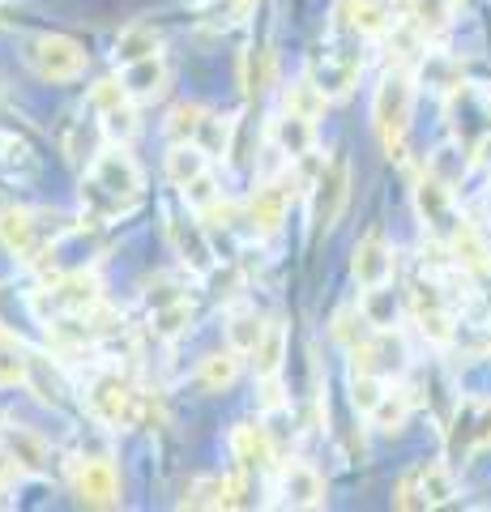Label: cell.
Instances as JSON below:
<instances>
[{
    "instance_id": "obj_1",
    "label": "cell",
    "mask_w": 491,
    "mask_h": 512,
    "mask_svg": "<svg viewBox=\"0 0 491 512\" xmlns=\"http://www.w3.org/2000/svg\"><path fill=\"white\" fill-rule=\"evenodd\" d=\"M137 197H141V167L133 163L129 150L112 141V146H107V150L90 163L82 201H90L94 214L112 218V214H124L129 205H137Z\"/></svg>"
},
{
    "instance_id": "obj_2",
    "label": "cell",
    "mask_w": 491,
    "mask_h": 512,
    "mask_svg": "<svg viewBox=\"0 0 491 512\" xmlns=\"http://www.w3.org/2000/svg\"><path fill=\"white\" fill-rule=\"evenodd\" d=\"M410 111H415V77L406 69H389L372 94V133L389 158L402 150L410 133Z\"/></svg>"
},
{
    "instance_id": "obj_3",
    "label": "cell",
    "mask_w": 491,
    "mask_h": 512,
    "mask_svg": "<svg viewBox=\"0 0 491 512\" xmlns=\"http://www.w3.org/2000/svg\"><path fill=\"white\" fill-rule=\"evenodd\" d=\"M90 414L99 419L103 427H112V431H129L137 427L141 419H146V397H141L129 380H124L120 372H107L90 384Z\"/></svg>"
},
{
    "instance_id": "obj_4",
    "label": "cell",
    "mask_w": 491,
    "mask_h": 512,
    "mask_svg": "<svg viewBox=\"0 0 491 512\" xmlns=\"http://www.w3.org/2000/svg\"><path fill=\"white\" fill-rule=\"evenodd\" d=\"M346 201H351V158L329 154L312 180V227L334 231L346 214Z\"/></svg>"
},
{
    "instance_id": "obj_5",
    "label": "cell",
    "mask_w": 491,
    "mask_h": 512,
    "mask_svg": "<svg viewBox=\"0 0 491 512\" xmlns=\"http://www.w3.org/2000/svg\"><path fill=\"white\" fill-rule=\"evenodd\" d=\"M26 60L43 82H77V77L86 73L82 43L69 35H35L26 43Z\"/></svg>"
},
{
    "instance_id": "obj_6",
    "label": "cell",
    "mask_w": 491,
    "mask_h": 512,
    "mask_svg": "<svg viewBox=\"0 0 491 512\" xmlns=\"http://www.w3.org/2000/svg\"><path fill=\"white\" fill-rule=\"evenodd\" d=\"M103 303V286L94 274H86V269H69V274H60L56 282H47L35 308L43 316H69V312H90Z\"/></svg>"
},
{
    "instance_id": "obj_7",
    "label": "cell",
    "mask_w": 491,
    "mask_h": 512,
    "mask_svg": "<svg viewBox=\"0 0 491 512\" xmlns=\"http://www.w3.org/2000/svg\"><path fill=\"white\" fill-rule=\"evenodd\" d=\"M415 210L423 218V227L427 235H436V239H453V231L462 227V214H457V201H453V184H445L436 171H423L419 175V184H415Z\"/></svg>"
},
{
    "instance_id": "obj_8",
    "label": "cell",
    "mask_w": 491,
    "mask_h": 512,
    "mask_svg": "<svg viewBox=\"0 0 491 512\" xmlns=\"http://www.w3.org/2000/svg\"><path fill=\"white\" fill-rule=\"evenodd\" d=\"M295 201V171H274L252 188L248 197V222L257 235H274L282 222H287V210Z\"/></svg>"
},
{
    "instance_id": "obj_9",
    "label": "cell",
    "mask_w": 491,
    "mask_h": 512,
    "mask_svg": "<svg viewBox=\"0 0 491 512\" xmlns=\"http://www.w3.org/2000/svg\"><path fill=\"white\" fill-rule=\"evenodd\" d=\"M359 69H363V56L351 52V47H329V52L308 56V77L325 99H346L359 82Z\"/></svg>"
},
{
    "instance_id": "obj_10",
    "label": "cell",
    "mask_w": 491,
    "mask_h": 512,
    "mask_svg": "<svg viewBox=\"0 0 491 512\" xmlns=\"http://www.w3.org/2000/svg\"><path fill=\"white\" fill-rule=\"evenodd\" d=\"M393 269H398V256H393L389 235L372 227L351 252V278L359 282V291H376V286L393 282Z\"/></svg>"
},
{
    "instance_id": "obj_11",
    "label": "cell",
    "mask_w": 491,
    "mask_h": 512,
    "mask_svg": "<svg viewBox=\"0 0 491 512\" xmlns=\"http://www.w3.org/2000/svg\"><path fill=\"white\" fill-rule=\"evenodd\" d=\"M60 231H47L43 218L35 210H5L0 214V244L22 261H39V256L52 252V239Z\"/></svg>"
},
{
    "instance_id": "obj_12",
    "label": "cell",
    "mask_w": 491,
    "mask_h": 512,
    "mask_svg": "<svg viewBox=\"0 0 491 512\" xmlns=\"http://www.w3.org/2000/svg\"><path fill=\"white\" fill-rule=\"evenodd\" d=\"M73 491L86 508H120V474L107 457H77Z\"/></svg>"
},
{
    "instance_id": "obj_13",
    "label": "cell",
    "mask_w": 491,
    "mask_h": 512,
    "mask_svg": "<svg viewBox=\"0 0 491 512\" xmlns=\"http://www.w3.org/2000/svg\"><path fill=\"white\" fill-rule=\"evenodd\" d=\"M410 312H415V325L427 342L436 346H449L453 333H457V316L453 308L445 303L436 282H415V291H410Z\"/></svg>"
},
{
    "instance_id": "obj_14",
    "label": "cell",
    "mask_w": 491,
    "mask_h": 512,
    "mask_svg": "<svg viewBox=\"0 0 491 512\" xmlns=\"http://www.w3.org/2000/svg\"><path fill=\"white\" fill-rule=\"evenodd\" d=\"M334 18H338L334 30L359 35V39H380V35H389L393 22H398L389 9V0H342Z\"/></svg>"
},
{
    "instance_id": "obj_15",
    "label": "cell",
    "mask_w": 491,
    "mask_h": 512,
    "mask_svg": "<svg viewBox=\"0 0 491 512\" xmlns=\"http://www.w3.org/2000/svg\"><path fill=\"white\" fill-rule=\"evenodd\" d=\"M329 500L325 495V478L316 474L304 461H287L278 470V504L287 508H321Z\"/></svg>"
},
{
    "instance_id": "obj_16",
    "label": "cell",
    "mask_w": 491,
    "mask_h": 512,
    "mask_svg": "<svg viewBox=\"0 0 491 512\" xmlns=\"http://www.w3.org/2000/svg\"><path fill=\"white\" fill-rule=\"evenodd\" d=\"M231 457L244 474H265V470H274V440H269V431L261 423H235Z\"/></svg>"
},
{
    "instance_id": "obj_17",
    "label": "cell",
    "mask_w": 491,
    "mask_h": 512,
    "mask_svg": "<svg viewBox=\"0 0 491 512\" xmlns=\"http://www.w3.org/2000/svg\"><path fill=\"white\" fill-rule=\"evenodd\" d=\"M167 60L163 56H141V60H133V64H124V73H120V82H124V90H129V99L133 103H146V99H154V94H163L167 90Z\"/></svg>"
},
{
    "instance_id": "obj_18",
    "label": "cell",
    "mask_w": 491,
    "mask_h": 512,
    "mask_svg": "<svg viewBox=\"0 0 491 512\" xmlns=\"http://www.w3.org/2000/svg\"><path fill=\"white\" fill-rule=\"evenodd\" d=\"M167 235H171V244H176L180 261L193 269V274H210V269H214V256H210V244H205V235H201L197 222H188V218H167Z\"/></svg>"
},
{
    "instance_id": "obj_19",
    "label": "cell",
    "mask_w": 491,
    "mask_h": 512,
    "mask_svg": "<svg viewBox=\"0 0 491 512\" xmlns=\"http://www.w3.org/2000/svg\"><path fill=\"white\" fill-rule=\"evenodd\" d=\"M453 448H462V457L474 448H491V402H466L457 414Z\"/></svg>"
},
{
    "instance_id": "obj_20",
    "label": "cell",
    "mask_w": 491,
    "mask_h": 512,
    "mask_svg": "<svg viewBox=\"0 0 491 512\" xmlns=\"http://www.w3.org/2000/svg\"><path fill=\"white\" fill-rule=\"evenodd\" d=\"M167 180L176 184V188H188L197 180V175L210 171V154H205L197 141H171V150H167Z\"/></svg>"
},
{
    "instance_id": "obj_21",
    "label": "cell",
    "mask_w": 491,
    "mask_h": 512,
    "mask_svg": "<svg viewBox=\"0 0 491 512\" xmlns=\"http://www.w3.org/2000/svg\"><path fill=\"white\" fill-rule=\"evenodd\" d=\"M282 363H287V329L278 320H269L261 342L252 346V372H257V380H269V376H282Z\"/></svg>"
},
{
    "instance_id": "obj_22",
    "label": "cell",
    "mask_w": 491,
    "mask_h": 512,
    "mask_svg": "<svg viewBox=\"0 0 491 512\" xmlns=\"http://www.w3.org/2000/svg\"><path fill=\"white\" fill-rule=\"evenodd\" d=\"M274 141H278V154L287 158V163H299L304 154H312V120L295 116V111H282L278 124H274Z\"/></svg>"
},
{
    "instance_id": "obj_23",
    "label": "cell",
    "mask_w": 491,
    "mask_h": 512,
    "mask_svg": "<svg viewBox=\"0 0 491 512\" xmlns=\"http://www.w3.org/2000/svg\"><path fill=\"white\" fill-rule=\"evenodd\" d=\"M240 350H214V355H205L201 367H197V384L201 389H210V393H223L235 384V376H240Z\"/></svg>"
},
{
    "instance_id": "obj_24",
    "label": "cell",
    "mask_w": 491,
    "mask_h": 512,
    "mask_svg": "<svg viewBox=\"0 0 491 512\" xmlns=\"http://www.w3.org/2000/svg\"><path fill=\"white\" fill-rule=\"evenodd\" d=\"M0 444L9 448L13 457H18V466L26 474H39L47 466V444L39 431H30V427H5V436H0Z\"/></svg>"
},
{
    "instance_id": "obj_25",
    "label": "cell",
    "mask_w": 491,
    "mask_h": 512,
    "mask_svg": "<svg viewBox=\"0 0 491 512\" xmlns=\"http://www.w3.org/2000/svg\"><path fill=\"white\" fill-rule=\"evenodd\" d=\"M30 355L22 338H13L9 329H0V389H13V384H26L30 376Z\"/></svg>"
},
{
    "instance_id": "obj_26",
    "label": "cell",
    "mask_w": 491,
    "mask_h": 512,
    "mask_svg": "<svg viewBox=\"0 0 491 512\" xmlns=\"http://www.w3.org/2000/svg\"><path fill=\"white\" fill-rule=\"evenodd\" d=\"M419 487H423V504L427 508H445L457 500V478L445 461H432V466H419Z\"/></svg>"
},
{
    "instance_id": "obj_27",
    "label": "cell",
    "mask_w": 491,
    "mask_h": 512,
    "mask_svg": "<svg viewBox=\"0 0 491 512\" xmlns=\"http://www.w3.org/2000/svg\"><path fill=\"white\" fill-rule=\"evenodd\" d=\"M368 419H372V427L380 431V436H398V431L406 427V419H410V397L402 389H385V397L376 402V410L368 414Z\"/></svg>"
},
{
    "instance_id": "obj_28",
    "label": "cell",
    "mask_w": 491,
    "mask_h": 512,
    "mask_svg": "<svg viewBox=\"0 0 491 512\" xmlns=\"http://www.w3.org/2000/svg\"><path fill=\"white\" fill-rule=\"evenodd\" d=\"M261 333H265V325H261L257 312H252V308H231V316H227V346L231 350L252 355V346L261 342Z\"/></svg>"
},
{
    "instance_id": "obj_29",
    "label": "cell",
    "mask_w": 491,
    "mask_h": 512,
    "mask_svg": "<svg viewBox=\"0 0 491 512\" xmlns=\"http://www.w3.org/2000/svg\"><path fill=\"white\" fill-rule=\"evenodd\" d=\"M26 389L39 397L43 406H60V393H65V384H60L56 367L47 355H30V376H26Z\"/></svg>"
},
{
    "instance_id": "obj_30",
    "label": "cell",
    "mask_w": 491,
    "mask_h": 512,
    "mask_svg": "<svg viewBox=\"0 0 491 512\" xmlns=\"http://www.w3.org/2000/svg\"><path fill=\"white\" fill-rule=\"evenodd\" d=\"M385 376H376V372H363V367H351V406L359 414H372L376 402L385 397Z\"/></svg>"
},
{
    "instance_id": "obj_31",
    "label": "cell",
    "mask_w": 491,
    "mask_h": 512,
    "mask_svg": "<svg viewBox=\"0 0 491 512\" xmlns=\"http://www.w3.org/2000/svg\"><path fill=\"white\" fill-rule=\"evenodd\" d=\"M325 107H329V99H325L321 90H316V82H312L308 73L299 77L295 86H287V111H295V116H308V120L316 124V116H321Z\"/></svg>"
},
{
    "instance_id": "obj_32",
    "label": "cell",
    "mask_w": 491,
    "mask_h": 512,
    "mask_svg": "<svg viewBox=\"0 0 491 512\" xmlns=\"http://www.w3.org/2000/svg\"><path fill=\"white\" fill-rule=\"evenodd\" d=\"M188 325H193V303H188L184 295L167 299L163 308H154V333H163V338H180Z\"/></svg>"
},
{
    "instance_id": "obj_33",
    "label": "cell",
    "mask_w": 491,
    "mask_h": 512,
    "mask_svg": "<svg viewBox=\"0 0 491 512\" xmlns=\"http://www.w3.org/2000/svg\"><path fill=\"white\" fill-rule=\"evenodd\" d=\"M197 146L210 154V158H227L231 154V124L218 120L214 111H205V120L197 128Z\"/></svg>"
},
{
    "instance_id": "obj_34",
    "label": "cell",
    "mask_w": 491,
    "mask_h": 512,
    "mask_svg": "<svg viewBox=\"0 0 491 512\" xmlns=\"http://www.w3.org/2000/svg\"><path fill=\"white\" fill-rule=\"evenodd\" d=\"M154 52H158V35H154V30L133 26V30H124V35L116 39V60L120 64H133V60L154 56Z\"/></svg>"
},
{
    "instance_id": "obj_35",
    "label": "cell",
    "mask_w": 491,
    "mask_h": 512,
    "mask_svg": "<svg viewBox=\"0 0 491 512\" xmlns=\"http://www.w3.org/2000/svg\"><path fill=\"white\" fill-rule=\"evenodd\" d=\"M201 120H205V107H197V103H180V107H171L167 137H171V141H197Z\"/></svg>"
},
{
    "instance_id": "obj_36",
    "label": "cell",
    "mask_w": 491,
    "mask_h": 512,
    "mask_svg": "<svg viewBox=\"0 0 491 512\" xmlns=\"http://www.w3.org/2000/svg\"><path fill=\"white\" fill-rule=\"evenodd\" d=\"M103 116V133L116 141V146H124V141H133V133H137V111H133V103H120V107H107V111H99Z\"/></svg>"
},
{
    "instance_id": "obj_37",
    "label": "cell",
    "mask_w": 491,
    "mask_h": 512,
    "mask_svg": "<svg viewBox=\"0 0 491 512\" xmlns=\"http://www.w3.org/2000/svg\"><path fill=\"white\" fill-rule=\"evenodd\" d=\"M180 192H184L188 210H197V214H205V210H210V205H218V201H223V188L214 184V175H210V171H205V175H197V180L188 184V188H180Z\"/></svg>"
},
{
    "instance_id": "obj_38",
    "label": "cell",
    "mask_w": 491,
    "mask_h": 512,
    "mask_svg": "<svg viewBox=\"0 0 491 512\" xmlns=\"http://www.w3.org/2000/svg\"><path fill=\"white\" fill-rule=\"evenodd\" d=\"M90 103H94V111H107V107L133 103V99H129V90H124V82H116V77H103V82L90 90Z\"/></svg>"
},
{
    "instance_id": "obj_39",
    "label": "cell",
    "mask_w": 491,
    "mask_h": 512,
    "mask_svg": "<svg viewBox=\"0 0 491 512\" xmlns=\"http://www.w3.org/2000/svg\"><path fill=\"white\" fill-rule=\"evenodd\" d=\"M393 504H398V508H406V512H419V508H427V504H423V487H419V470L402 474L398 491H393Z\"/></svg>"
},
{
    "instance_id": "obj_40",
    "label": "cell",
    "mask_w": 491,
    "mask_h": 512,
    "mask_svg": "<svg viewBox=\"0 0 491 512\" xmlns=\"http://www.w3.org/2000/svg\"><path fill=\"white\" fill-rule=\"evenodd\" d=\"M22 474H26V470L18 466V457H13V453H9V448H5V444H0V491H5L9 483H18V478H22Z\"/></svg>"
},
{
    "instance_id": "obj_41",
    "label": "cell",
    "mask_w": 491,
    "mask_h": 512,
    "mask_svg": "<svg viewBox=\"0 0 491 512\" xmlns=\"http://www.w3.org/2000/svg\"><path fill=\"white\" fill-rule=\"evenodd\" d=\"M257 0H227V9H235V13H244V9H252Z\"/></svg>"
},
{
    "instance_id": "obj_42",
    "label": "cell",
    "mask_w": 491,
    "mask_h": 512,
    "mask_svg": "<svg viewBox=\"0 0 491 512\" xmlns=\"http://www.w3.org/2000/svg\"><path fill=\"white\" fill-rule=\"evenodd\" d=\"M445 5H449V9H457V5H466V0H445Z\"/></svg>"
}]
</instances>
